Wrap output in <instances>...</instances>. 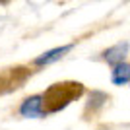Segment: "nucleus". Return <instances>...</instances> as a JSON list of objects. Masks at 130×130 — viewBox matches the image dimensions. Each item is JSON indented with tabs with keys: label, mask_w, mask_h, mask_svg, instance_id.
Masks as SVG:
<instances>
[{
	"label": "nucleus",
	"mask_w": 130,
	"mask_h": 130,
	"mask_svg": "<svg viewBox=\"0 0 130 130\" xmlns=\"http://www.w3.org/2000/svg\"><path fill=\"white\" fill-rule=\"evenodd\" d=\"M126 54H128V41H120V43H117L115 47H111V49H107L103 53V58L107 60L109 64H119V62H126Z\"/></svg>",
	"instance_id": "obj_4"
},
{
	"label": "nucleus",
	"mask_w": 130,
	"mask_h": 130,
	"mask_svg": "<svg viewBox=\"0 0 130 130\" xmlns=\"http://www.w3.org/2000/svg\"><path fill=\"white\" fill-rule=\"evenodd\" d=\"M82 84L78 82H64V84H53L45 93H41L43 97V109L45 115L56 113L60 109L68 107L72 101H76L82 95Z\"/></svg>",
	"instance_id": "obj_1"
},
{
	"label": "nucleus",
	"mask_w": 130,
	"mask_h": 130,
	"mask_svg": "<svg viewBox=\"0 0 130 130\" xmlns=\"http://www.w3.org/2000/svg\"><path fill=\"white\" fill-rule=\"evenodd\" d=\"M20 115L25 117V119H41V117H45L43 97H41V93L23 99L22 105H20Z\"/></svg>",
	"instance_id": "obj_2"
},
{
	"label": "nucleus",
	"mask_w": 130,
	"mask_h": 130,
	"mask_svg": "<svg viewBox=\"0 0 130 130\" xmlns=\"http://www.w3.org/2000/svg\"><path fill=\"white\" fill-rule=\"evenodd\" d=\"M72 47H74V45H62V47H54V49L43 53L41 56H37L33 64H35V66H49V64H54V62H58L60 58H64L66 54L72 51Z\"/></svg>",
	"instance_id": "obj_3"
},
{
	"label": "nucleus",
	"mask_w": 130,
	"mask_h": 130,
	"mask_svg": "<svg viewBox=\"0 0 130 130\" xmlns=\"http://www.w3.org/2000/svg\"><path fill=\"white\" fill-rule=\"evenodd\" d=\"M111 80H113L115 86H128V80H130L128 64H126V62H119V64H115Z\"/></svg>",
	"instance_id": "obj_5"
}]
</instances>
